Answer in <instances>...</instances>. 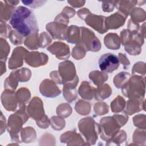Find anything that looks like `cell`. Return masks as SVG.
<instances>
[{
  "instance_id": "5b68a950",
  "label": "cell",
  "mask_w": 146,
  "mask_h": 146,
  "mask_svg": "<svg viewBox=\"0 0 146 146\" xmlns=\"http://www.w3.org/2000/svg\"><path fill=\"white\" fill-rule=\"evenodd\" d=\"M19 47H17L13 52L12 56L9 61V67L10 69H15L21 66L23 64V58L25 52H27V50L23 48L21 54L19 55Z\"/></svg>"
},
{
  "instance_id": "8fae6325",
  "label": "cell",
  "mask_w": 146,
  "mask_h": 146,
  "mask_svg": "<svg viewBox=\"0 0 146 146\" xmlns=\"http://www.w3.org/2000/svg\"><path fill=\"white\" fill-rule=\"evenodd\" d=\"M68 3H69L72 6L75 7H80L82 6H83L84 4L85 3V1H68Z\"/></svg>"
},
{
  "instance_id": "8992f818",
  "label": "cell",
  "mask_w": 146,
  "mask_h": 146,
  "mask_svg": "<svg viewBox=\"0 0 146 146\" xmlns=\"http://www.w3.org/2000/svg\"><path fill=\"white\" fill-rule=\"evenodd\" d=\"M126 18H127V16L124 14H123L122 13H121L120 11L115 13V14L106 18V19H105L106 28L107 30L109 29L114 22H116V25L118 28H119L120 26H121L124 24Z\"/></svg>"
},
{
  "instance_id": "6da1fadb",
  "label": "cell",
  "mask_w": 146,
  "mask_h": 146,
  "mask_svg": "<svg viewBox=\"0 0 146 146\" xmlns=\"http://www.w3.org/2000/svg\"><path fill=\"white\" fill-rule=\"evenodd\" d=\"M9 23L23 37L38 33L39 31L35 14L30 9L25 6H19L15 9Z\"/></svg>"
},
{
  "instance_id": "277c9868",
  "label": "cell",
  "mask_w": 146,
  "mask_h": 146,
  "mask_svg": "<svg viewBox=\"0 0 146 146\" xmlns=\"http://www.w3.org/2000/svg\"><path fill=\"white\" fill-rule=\"evenodd\" d=\"M106 18L104 16L96 15L90 13L84 20L86 21V24L98 31V33L103 34L108 30L105 26Z\"/></svg>"
},
{
  "instance_id": "30bf717a",
  "label": "cell",
  "mask_w": 146,
  "mask_h": 146,
  "mask_svg": "<svg viewBox=\"0 0 146 146\" xmlns=\"http://www.w3.org/2000/svg\"><path fill=\"white\" fill-rule=\"evenodd\" d=\"M90 13V10L88 9H86V8L80 9L78 11V15L79 16V17L82 19H83V20L87 16V15Z\"/></svg>"
},
{
  "instance_id": "7a4b0ae2",
  "label": "cell",
  "mask_w": 146,
  "mask_h": 146,
  "mask_svg": "<svg viewBox=\"0 0 146 146\" xmlns=\"http://www.w3.org/2000/svg\"><path fill=\"white\" fill-rule=\"evenodd\" d=\"M81 30V39L80 42L86 51H98L101 48V43L96 37L93 31L84 27H80Z\"/></svg>"
},
{
  "instance_id": "52a82bcc",
  "label": "cell",
  "mask_w": 146,
  "mask_h": 146,
  "mask_svg": "<svg viewBox=\"0 0 146 146\" xmlns=\"http://www.w3.org/2000/svg\"><path fill=\"white\" fill-rule=\"evenodd\" d=\"M117 34H107L105 37L107 38V39H110L111 40V42H106L104 44H106V47L110 49H118L120 48V41H117V42H113V39L116 36Z\"/></svg>"
},
{
  "instance_id": "3957f363",
  "label": "cell",
  "mask_w": 146,
  "mask_h": 146,
  "mask_svg": "<svg viewBox=\"0 0 146 146\" xmlns=\"http://www.w3.org/2000/svg\"><path fill=\"white\" fill-rule=\"evenodd\" d=\"M98 63L100 70L107 73H112L117 70L120 65L117 56L111 53L103 54L100 57Z\"/></svg>"
},
{
  "instance_id": "9c48e42d",
  "label": "cell",
  "mask_w": 146,
  "mask_h": 146,
  "mask_svg": "<svg viewBox=\"0 0 146 146\" xmlns=\"http://www.w3.org/2000/svg\"><path fill=\"white\" fill-rule=\"evenodd\" d=\"M115 6H116V1L102 2V9H103V11L104 12L112 11Z\"/></svg>"
},
{
  "instance_id": "ba28073f",
  "label": "cell",
  "mask_w": 146,
  "mask_h": 146,
  "mask_svg": "<svg viewBox=\"0 0 146 146\" xmlns=\"http://www.w3.org/2000/svg\"><path fill=\"white\" fill-rule=\"evenodd\" d=\"M21 2L25 5L32 8H36V7H40L43 5L46 2V1H23V0H22Z\"/></svg>"
}]
</instances>
